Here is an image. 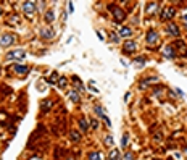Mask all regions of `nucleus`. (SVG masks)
Instances as JSON below:
<instances>
[{
    "instance_id": "23",
    "label": "nucleus",
    "mask_w": 187,
    "mask_h": 160,
    "mask_svg": "<svg viewBox=\"0 0 187 160\" xmlns=\"http://www.w3.org/2000/svg\"><path fill=\"white\" fill-rule=\"evenodd\" d=\"M66 82H68V79H66V78H60V81H58V87L63 89L64 86H66Z\"/></svg>"
},
{
    "instance_id": "9",
    "label": "nucleus",
    "mask_w": 187,
    "mask_h": 160,
    "mask_svg": "<svg viewBox=\"0 0 187 160\" xmlns=\"http://www.w3.org/2000/svg\"><path fill=\"white\" fill-rule=\"evenodd\" d=\"M163 53H164V57H166V58H174V57H176V52H174V49H173V46H166L163 49Z\"/></svg>"
},
{
    "instance_id": "16",
    "label": "nucleus",
    "mask_w": 187,
    "mask_h": 160,
    "mask_svg": "<svg viewBox=\"0 0 187 160\" xmlns=\"http://www.w3.org/2000/svg\"><path fill=\"white\" fill-rule=\"evenodd\" d=\"M53 20H55V13H53V10H48L47 13H45V21H47V23H52Z\"/></svg>"
},
{
    "instance_id": "28",
    "label": "nucleus",
    "mask_w": 187,
    "mask_h": 160,
    "mask_svg": "<svg viewBox=\"0 0 187 160\" xmlns=\"http://www.w3.org/2000/svg\"><path fill=\"white\" fill-rule=\"evenodd\" d=\"M135 62L140 63V65H144V63H145V58H144V57H137V58H135Z\"/></svg>"
},
{
    "instance_id": "29",
    "label": "nucleus",
    "mask_w": 187,
    "mask_h": 160,
    "mask_svg": "<svg viewBox=\"0 0 187 160\" xmlns=\"http://www.w3.org/2000/svg\"><path fill=\"white\" fill-rule=\"evenodd\" d=\"M110 37H111V41H115V42H118V41H119V37L116 36L115 33H111V36H110Z\"/></svg>"
},
{
    "instance_id": "17",
    "label": "nucleus",
    "mask_w": 187,
    "mask_h": 160,
    "mask_svg": "<svg viewBox=\"0 0 187 160\" xmlns=\"http://www.w3.org/2000/svg\"><path fill=\"white\" fill-rule=\"evenodd\" d=\"M93 110H95V113L98 115V117H102V118H105V117H106L105 112H103V108L100 107V105H95V107H93Z\"/></svg>"
},
{
    "instance_id": "21",
    "label": "nucleus",
    "mask_w": 187,
    "mask_h": 160,
    "mask_svg": "<svg viewBox=\"0 0 187 160\" xmlns=\"http://www.w3.org/2000/svg\"><path fill=\"white\" fill-rule=\"evenodd\" d=\"M81 139V136H79V133H77V131H73V133H71V141H74V142H77V141Z\"/></svg>"
},
{
    "instance_id": "27",
    "label": "nucleus",
    "mask_w": 187,
    "mask_h": 160,
    "mask_svg": "<svg viewBox=\"0 0 187 160\" xmlns=\"http://www.w3.org/2000/svg\"><path fill=\"white\" fill-rule=\"evenodd\" d=\"M57 78H58L57 71H53V73H52V76H50V79H48V82H50V84H52V82H53V81H55V79H57Z\"/></svg>"
},
{
    "instance_id": "13",
    "label": "nucleus",
    "mask_w": 187,
    "mask_h": 160,
    "mask_svg": "<svg viewBox=\"0 0 187 160\" xmlns=\"http://www.w3.org/2000/svg\"><path fill=\"white\" fill-rule=\"evenodd\" d=\"M52 107H53V102H52V100H44V102H42V104H40V108H42V112H48V110H50Z\"/></svg>"
},
{
    "instance_id": "6",
    "label": "nucleus",
    "mask_w": 187,
    "mask_h": 160,
    "mask_svg": "<svg viewBox=\"0 0 187 160\" xmlns=\"http://www.w3.org/2000/svg\"><path fill=\"white\" fill-rule=\"evenodd\" d=\"M23 10H24L26 15H32L35 11V4L34 2H24L23 4Z\"/></svg>"
},
{
    "instance_id": "35",
    "label": "nucleus",
    "mask_w": 187,
    "mask_h": 160,
    "mask_svg": "<svg viewBox=\"0 0 187 160\" xmlns=\"http://www.w3.org/2000/svg\"><path fill=\"white\" fill-rule=\"evenodd\" d=\"M0 15H2V7H0Z\"/></svg>"
},
{
    "instance_id": "11",
    "label": "nucleus",
    "mask_w": 187,
    "mask_h": 160,
    "mask_svg": "<svg viewBox=\"0 0 187 160\" xmlns=\"http://www.w3.org/2000/svg\"><path fill=\"white\" fill-rule=\"evenodd\" d=\"M68 97H69V100L74 102V104H77V102L81 100V95L77 94L76 91H69V92H68Z\"/></svg>"
},
{
    "instance_id": "12",
    "label": "nucleus",
    "mask_w": 187,
    "mask_h": 160,
    "mask_svg": "<svg viewBox=\"0 0 187 160\" xmlns=\"http://www.w3.org/2000/svg\"><path fill=\"white\" fill-rule=\"evenodd\" d=\"M131 34H132V29H131V28H127V26H124V28L119 29V36H121V37H129Z\"/></svg>"
},
{
    "instance_id": "18",
    "label": "nucleus",
    "mask_w": 187,
    "mask_h": 160,
    "mask_svg": "<svg viewBox=\"0 0 187 160\" xmlns=\"http://www.w3.org/2000/svg\"><path fill=\"white\" fill-rule=\"evenodd\" d=\"M157 10V4H148L147 5V8H145V13H153V11Z\"/></svg>"
},
{
    "instance_id": "32",
    "label": "nucleus",
    "mask_w": 187,
    "mask_h": 160,
    "mask_svg": "<svg viewBox=\"0 0 187 160\" xmlns=\"http://www.w3.org/2000/svg\"><path fill=\"white\" fill-rule=\"evenodd\" d=\"M68 7H69V13H73V11H74V8H73V2H69V4H68Z\"/></svg>"
},
{
    "instance_id": "33",
    "label": "nucleus",
    "mask_w": 187,
    "mask_h": 160,
    "mask_svg": "<svg viewBox=\"0 0 187 160\" xmlns=\"http://www.w3.org/2000/svg\"><path fill=\"white\" fill-rule=\"evenodd\" d=\"M176 92H177V94H179V95H181V97H186V95H184V92H182V91H181V89H176Z\"/></svg>"
},
{
    "instance_id": "19",
    "label": "nucleus",
    "mask_w": 187,
    "mask_h": 160,
    "mask_svg": "<svg viewBox=\"0 0 187 160\" xmlns=\"http://www.w3.org/2000/svg\"><path fill=\"white\" fill-rule=\"evenodd\" d=\"M100 159H102V157H100V152H97V150L89 154V160H100Z\"/></svg>"
},
{
    "instance_id": "25",
    "label": "nucleus",
    "mask_w": 187,
    "mask_h": 160,
    "mask_svg": "<svg viewBox=\"0 0 187 160\" xmlns=\"http://www.w3.org/2000/svg\"><path fill=\"white\" fill-rule=\"evenodd\" d=\"M124 160H134V154H132V152H126Z\"/></svg>"
},
{
    "instance_id": "22",
    "label": "nucleus",
    "mask_w": 187,
    "mask_h": 160,
    "mask_svg": "<svg viewBox=\"0 0 187 160\" xmlns=\"http://www.w3.org/2000/svg\"><path fill=\"white\" fill-rule=\"evenodd\" d=\"M127 141H129V134L126 133L124 136H123V142H121V147H123V149H124V147L127 146Z\"/></svg>"
},
{
    "instance_id": "10",
    "label": "nucleus",
    "mask_w": 187,
    "mask_h": 160,
    "mask_svg": "<svg viewBox=\"0 0 187 160\" xmlns=\"http://www.w3.org/2000/svg\"><path fill=\"white\" fill-rule=\"evenodd\" d=\"M166 29H168V33H169V34H173V36H176V37L181 34V33H179V28H177L174 23H169V24H168Z\"/></svg>"
},
{
    "instance_id": "24",
    "label": "nucleus",
    "mask_w": 187,
    "mask_h": 160,
    "mask_svg": "<svg viewBox=\"0 0 187 160\" xmlns=\"http://www.w3.org/2000/svg\"><path fill=\"white\" fill-rule=\"evenodd\" d=\"M105 144H106V146H113V137L111 136H106L105 137Z\"/></svg>"
},
{
    "instance_id": "2",
    "label": "nucleus",
    "mask_w": 187,
    "mask_h": 160,
    "mask_svg": "<svg viewBox=\"0 0 187 160\" xmlns=\"http://www.w3.org/2000/svg\"><path fill=\"white\" fill-rule=\"evenodd\" d=\"M16 42V36L15 34H3L0 37V46L2 47H8V46H13Z\"/></svg>"
},
{
    "instance_id": "31",
    "label": "nucleus",
    "mask_w": 187,
    "mask_h": 160,
    "mask_svg": "<svg viewBox=\"0 0 187 160\" xmlns=\"http://www.w3.org/2000/svg\"><path fill=\"white\" fill-rule=\"evenodd\" d=\"M182 20H184V26H186V29H187V13L182 16Z\"/></svg>"
},
{
    "instance_id": "7",
    "label": "nucleus",
    "mask_w": 187,
    "mask_h": 160,
    "mask_svg": "<svg viewBox=\"0 0 187 160\" xmlns=\"http://www.w3.org/2000/svg\"><path fill=\"white\" fill-rule=\"evenodd\" d=\"M135 49H137V44H135L134 41H126V42H124V47H123V50H124L126 53L134 52Z\"/></svg>"
},
{
    "instance_id": "8",
    "label": "nucleus",
    "mask_w": 187,
    "mask_h": 160,
    "mask_svg": "<svg viewBox=\"0 0 187 160\" xmlns=\"http://www.w3.org/2000/svg\"><path fill=\"white\" fill-rule=\"evenodd\" d=\"M40 37L42 39H53L55 37V31L53 29H50V28H47V29H42L40 31Z\"/></svg>"
},
{
    "instance_id": "4",
    "label": "nucleus",
    "mask_w": 187,
    "mask_h": 160,
    "mask_svg": "<svg viewBox=\"0 0 187 160\" xmlns=\"http://www.w3.org/2000/svg\"><path fill=\"white\" fill-rule=\"evenodd\" d=\"M174 8L173 7H164L163 8V11H161V15H160V18L161 20H171V18L174 16Z\"/></svg>"
},
{
    "instance_id": "5",
    "label": "nucleus",
    "mask_w": 187,
    "mask_h": 160,
    "mask_svg": "<svg viewBox=\"0 0 187 160\" xmlns=\"http://www.w3.org/2000/svg\"><path fill=\"white\" fill-rule=\"evenodd\" d=\"M145 41H147V44H150V46H153V44L158 42V33L157 31H148L147 37H145Z\"/></svg>"
},
{
    "instance_id": "14",
    "label": "nucleus",
    "mask_w": 187,
    "mask_h": 160,
    "mask_svg": "<svg viewBox=\"0 0 187 160\" xmlns=\"http://www.w3.org/2000/svg\"><path fill=\"white\" fill-rule=\"evenodd\" d=\"M15 71L18 73V75H26V73H28V66H24V65H15Z\"/></svg>"
},
{
    "instance_id": "3",
    "label": "nucleus",
    "mask_w": 187,
    "mask_h": 160,
    "mask_svg": "<svg viewBox=\"0 0 187 160\" xmlns=\"http://www.w3.org/2000/svg\"><path fill=\"white\" fill-rule=\"evenodd\" d=\"M26 57L24 50L21 49H16V50H11V52L6 53V60H23Z\"/></svg>"
},
{
    "instance_id": "34",
    "label": "nucleus",
    "mask_w": 187,
    "mask_h": 160,
    "mask_svg": "<svg viewBox=\"0 0 187 160\" xmlns=\"http://www.w3.org/2000/svg\"><path fill=\"white\" fill-rule=\"evenodd\" d=\"M184 152H186V154H187V147H186V149H184Z\"/></svg>"
},
{
    "instance_id": "26",
    "label": "nucleus",
    "mask_w": 187,
    "mask_h": 160,
    "mask_svg": "<svg viewBox=\"0 0 187 160\" xmlns=\"http://www.w3.org/2000/svg\"><path fill=\"white\" fill-rule=\"evenodd\" d=\"M90 126H92L93 129H95V128H98V121L93 120V118H90Z\"/></svg>"
},
{
    "instance_id": "15",
    "label": "nucleus",
    "mask_w": 187,
    "mask_h": 160,
    "mask_svg": "<svg viewBox=\"0 0 187 160\" xmlns=\"http://www.w3.org/2000/svg\"><path fill=\"white\" fill-rule=\"evenodd\" d=\"M110 160H121L118 149H111V150H110Z\"/></svg>"
},
{
    "instance_id": "20",
    "label": "nucleus",
    "mask_w": 187,
    "mask_h": 160,
    "mask_svg": "<svg viewBox=\"0 0 187 160\" xmlns=\"http://www.w3.org/2000/svg\"><path fill=\"white\" fill-rule=\"evenodd\" d=\"M79 126H81V129H82L84 133H86L87 128H89V124L86 123V120H84V118H81V120H79Z\"/></svg>"
},
{
    "instance_id": "1",
    "label": "nucleus",
    "mask_w": 187,
    "mask_h": 160,
    "mask_svg": "<svg viewBox=\"0 0 187 160\" xmlns=\"http://www.w3.org/2000/svg\"><path fill=\"white\" fill-rule=\"evenodd\" d=\"M110 10L113 11V16H115V21L116 23H123L124 21V18H126V13L121 10V8H118V7H115V5H110Z\"/></svg>"
},
{
    "instance_id": "30",
    "label": "nucleus",
    "mask_w": 187,
    "mask_h": 160,
    "mask_svg": "<svg viewBox=\"0 0 187 160\" xmlns=\"http://www.w3.org/2000/svg\"><path fill=\"white\" fill-rule=\"evenodd\" d=\"M103 120H105L106 126H108V128H111V121H110V118H108V117H105V118H103Z\"/></svg>"
}]
</instances>
